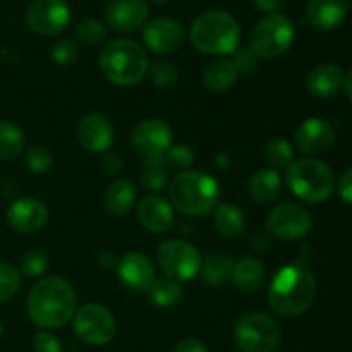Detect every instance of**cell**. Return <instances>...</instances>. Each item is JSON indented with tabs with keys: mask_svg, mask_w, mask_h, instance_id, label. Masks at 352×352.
Wrapping results in <instances>:
<instances>
[{
	"mask_svg": "<svg viewBox=\"0 0 352 352\" xmlns=\"http://www.w3.org/2000/svg\"><path fill=\"white\" fill-rule=\"evenodd\" d=\"M315 298V275L305 260L282 267L274 275L268 287V305L272 311L285 318L308 311Z\"/></svg>",
	"mask_w": 352,
	"mask_h": 352,
	"instance_id": "cell-1",
	"label": "cell"
},
{
	"mask_svg": "<svg viewBox=\"0 0 352 352\" xmlns=\"http://www.w3.org/2000/svg\"><path fill=\"white\" fill-rule=\"evenodd\" d=\"M76 309L78 299L74 289L57 275L40 278L28 296V315L40 329H60L71 322Z\"/></svg>",
	"mask_w": 352,
	"mask_h": 352,
	"instance_id": "cell-2",
	"label": "cell"
},
{
	"mask_svg": "<svg viewBox=\"0 0 352 352\" xmlns=\"http://www.w3.org/2000/svg\"><path fill=\"white\" fill-rule=\"evenodd\" d=\"M168 198L172 208L184 215H206L219 205L220 186L205 172L184 170L168 184Z\"/></svg>",
	"mask_w": 352,
	"mask_h": 352,
	"instance_id": "cell-3",
	"label": "cell"
},
{
	"mask_svg": "<svg viewBox=\"0 0 352 352\" xmlns=\"http://www.w3.org/2000/svg\"><path fill=\"white\" fill-rule=\"evenodd\" d=\"M98 64L102 74L116 86L138 85L150 69L146 50L127 38L109 41L100 52Z\"/></svg>",
	"mask_w": 352,
	"mask_h": 352,
	"instance_id": "cell-4",
	"label": "cell"
},
{
	"mask_svg": "<svg viewBox=\"0 0 352 352\" xmlns=\"http://www.w3.org/2000/svg\"><path fill=\"white\" fill-rule=\"evenodd\" d=\"M189 38L195 48L203 54L229 55L239 48L241 28L229 12L208 10L196 17Z\"/></svg>",
	"mask_w": 352,
	"mask_h": 352,
	"instance_id": "cell-5",
	"label": "cell"
},
{
	"mask_svg": "<svg viewBox=\"0 0 352 352\" xmlns=\"http://www.w3.org/2000/svg\"><path fill=\"white\" fill-rule=\"evenodd\" d=\"M285 182L296 198L309 205L327 201L332 196L336 186L332 168L315 158H305L289 165Z\"/></svg>",
	"mask_w": 352,
	"mask_h": 352,
	"instance_id": "cell-6",
	"label": "cell"
},
{
	"mask_svg": "<svg viewBox=\"0 0 352 352\" xmlns=\"http://www.w3.org/2000/svg\"><path fill=\"white\" fill-rule=\"evenodd\" d=\"M296 40V26L282 14H268L258 21L250 33L248 48L258 58H275L284 55Z\"/></svg>",
	"mask_w": 352,
	"mask_h": 352,
	"instance_id": "cell-7",
	"label": "cell"
},
{
	"mask_svg": "<svg viewBox=\"0 0 352 352\" xmlns=\"http://www.w3.org/2000/svg\"><path fill=\"white\" fill-rule=\"evenodd\" d=\"M234 340L241 352H274L280 342V327L263 311L246 313L236 322Z\"/></svg>",
	"mask_w": 352,
	"mask_h": 352,
	"instance_id": "cell-8",
	"label": "cell"
},
{
	"mask_svg": "<svg viewBox=\"0 0 352 352\" xmlns=\"http://www.w3.org/2000/svg\"><path fill=\"white\" fill-rule=\"evenodd\" d=\"M158 263L168 278L186 282L195 278L201 272L203 258L188 241L168 239L158 248Z\"/></svg>",
	"mask_w": 352,
	"mask_h": 352,
	"instance_id": "cell-9",
	"label": "cell"
},
{
	"mask_svg": "<svg viewBox=\"0 0 352 352\" xmlns=\"http://www.w3.org/2000/svg\"><path fill=\"white\" fill-rule=\"evenodd\" d=\"M72 318L74 333L88 346H105L116 337V318L105 306L85 305L76 309Z\"/></svg>",
	"mask_w": 352,
	"mask_h": 352,
	"instance_id": "cell-10",
	"label": "cell"
},
{
	"mask_svg": "<svg viewBox=\"0 0 352 352\" xmlns=\"http://www.w3.org/2000/svg\"><path fill=\"white\" fill-rule=\"evenodd\" d=\"M311 230V215L296 203H280L268 213L267 232L280 241H299Z\"/></svg>",
	"mask_w": 352,
	"mask_h": 352,
	"instance_id": "cell-11",
	"label": "cell"
},
{
	"mask_svg": "<svg viewBox=\"0 0 352 352\" xmlns=\"http://www.w3.org/2000/svg\"><path fill=\"white\" fill-rule=\"evenodd\" d=\"M71 7L65 0H33L28 7L26 21L30 28L43 36H55L71 23Z\"/></svg>",
	"mask_w": 352,
	"mask_h": 352,
	"instance_id": "cell-12",
	"label": "cell"
},
{
	"mask_svg": "<svg viewBox=\"0 0 352 352\" xmlns=\"http://www.w3.org/2000/svg\"><path fill=\"white\" fill-rule=\"evenodd\" d=\"M131 143L134 150L143 157V160L164 158L168 148L172 146V131L164 120L144 119L134 126Z\"/></svg>",
	"mask_w": 352,
	"mask_h": 352,
	"instance_id": "cell-13",
	"label": "cell"
},
{
	"mask_svg": "<svg viewBox=\"0 0 352 352\" xmlns=\"http://www.w3.org/2000/svg\"><path fill=\"white\" fill-rule=\"evenodd\" d=\"M184 28L170 17H157L144 24V47L157 55H167L179 50L184 43Z\"/></svg>",
	"mask_w": 352,
	"mask_h": 352,
	"instance_id": "cell-14",
	"label": "cell"
},
{
	"mask_svg": "<svg viewBox=\"0 0 352 352\" xmlns=\"http://www.w3.org/2000/svg\"><path fill=\"white\" fill-rule=\"evenodd\" d=\"M117 277L124 287L133 292H148L157 280L151 260L138 251L126 253L117 261Z\"/></svg>",
	"mask_w": 352,
	"mask_h": 352,
	"instance_id": "cell-15",
	"label": "cell"
},
{
	"mask_svg": "<svg viewBox=\"0 0 352 352\" xmlns=\"http://www.w3.org/2000/svg\"><path fill=\"white\" fill-rule=\"evenodd\" d=\"M294 141L299 151L316 157V155L327 153L332 148L333 141H336V129L329 120L311 117L298 127Z\"/></svg>",
	"mask_w": 352,
	"mask_h": 352,
	"instance_id": "cell-16",
	"label": "cell"
},
{
	"mask_svg": "<svg viewBox=\"0 0 352 352\" xmlns=\"http://www.w3.org/2000/svg\"><path fill=\"white\" fill-rule=\"evenodd\" d=\"M112 120L103 113H88L78 124V141L89 153H105L113 143Z\"/></svg>",
	"mask_w": 352,
	"mask_h": 352,
	"instance_id": "cell-17",
	"label": "cell"
},
{
	"mask_svg": "<svg viewBox=\"0 0 352 352\" xmlns=\"http://www.w3.org/2000/svg\"><path fill=\"white\" fill-rule=\"evenodd\" d=\"M148 12L150 9L144 0H110L105 19L117 33H131L146 23Z\"/></svg>",
	"mask_w": 352,
	"mask_h": 352,
	"instance_id": "cell-18",
	"label": "cell"
},
{
	"mask_svg": "<svg viewBox=\"0 0 352 352\" xmlns=\"http://www.w3.org/2000/svg\"><path fill=\"white\" fill-rule=\"evenodd\" d=\"M47 220V206L36 198H19L7 210V222L21 234L38 232L43 229Z\"/></svg>",
	"mask_w": 352,
	"mask_h": 352,
	"instance_id": "cell-19",
	"label": "cell"
},
{
	"mask_svg": "<svg viewBox=\"0 0 352 352\" xmlns=\"http://www.w3.org/2000/svg\"><path fill=\"white\" fill-rule=\"evenodd\" d=\"M138 219L148 232L164 234L174 226V208L165 198L151 195L138 205Z\"/></svg>",
	"mask_w": 352,
	"mask_h": 352,
	"instance_id": "cell-20",
	"label": "cell"
},
{
	"mask_svg": "<svg viewBox=\"0 0 352 352\" xmlns=\"http://www.w3.org/2000/svg\"><path fill=\"white\" fill-rule=\"evenodd\" d=\"M349 12L347 0H309L306 17L316 30L332 31L339 28Z\"/></svg>",
	"mask_w": 352,
	"mask_h": 352,
	"instance_id": "cell-21",
	"label": "cell"
},
{
	"mask_svg": "<svg viewBox=\"0 0 352 352\" xmlns=\"http://www.w3.org/2000/svg\"><path fill=\"white\" fill-rule=\"evenodd\" d=\"M306 88L315 98L329 100L344 88V72L336 64H322L313 69L306 79Z\"/></svg>",
	"mask_w": 352,
	"mask_h": 352,
	"instance_id": "cell-22",
	"label": "cell"
},
{
	"mask_svg": "<svg viewBox=\"0 0 352 352\" xmlns=\"http://www.w3.org/2000/svg\"><path fill=\"white\" fill-rule=\"evenodd\" d=\"M136 201V186L129 179H116L103 195V206L110 215H126Z\"/></svg>",
	"mask_w": 352,
	"mask_h": 352,
	"instance_id": "cell-23",
	"label": "cell"
},
{
	"mask_svg": "<svg viewBox=\"0 0 352 352\" xmlns=\"http://www.w3.org/2000/svg\"><path fill=\"white\" fill-rule=\"evenodd\" d=\"M248 191L253 201L268 205L275 201L282 192V177L275 168H260L254 172L248 184Z\"/></svg>",
	"mask_w": 352,
	"mask_h": 352,
	"instance_id": "cell-24",
	"label": "cell"
},
{
	"mask_svg": "<svg viewBox=\"0 0 352 352\" xmlns=\"http://www.w3.org/2000/svg\"><path fill=\"white\" fill-rule=\"evenodd\" d=\"M239 72L232 58H220L212 62L203 72V85L212 93H226L237 82Z\"/></svg>",
	"mask_w": 352,
	"mask_h": 352,
	"instance_id": "cell-25",
	"label": "cell"
},
{
	"mask_svg": "<svg viewBox=\"0 0 352 352\" xmlns=\"http://www.w3.org/2000/svg\"><path fill=\"white\" fill-rule=\"evenodd\" d=\"M232 282L241 292L253 294L260 291L265 282V268L260 260L253 256H244L234 265Z\"/></svg>",
	"mask_w": 352,
	"mask_h": 352,
	"instance_id": "cell-26",
	"label": "cell"
},
{
	"mask_svg": "<svg viewBox=\"0 0 352 352\" xmlns=\"http://www.w3.org/2000/svg\"><path fill=\"white\" fill-rule=\"evenodd\" d=\"M234 260L229 254L212 253L203 260L201 265V277L208 285H226L227 282L232 280L234 274Z\"/></svg>",
	"mask_w": 352,
	"mask_h": 352,
	"instance_id": "cell-27",
	"label": "cell"
},
{
	"mask_svg": "<svg viewBox=\"0 0 352 352\" xmlns=\"http://www.w3.org/2000/svg\"><path fill=\"white\" fill-rule=\"evenodd\" d=\"M213 222H215L220 236L234 239V237H239L244 232L246 217L237 206L223 203V205H219L215 208V220Z\"/></svg>",
	"mask_w": 352,
	"mask_h": 352,
	"instance_id": "cell-28",
	"label": "cell"
},
{
	"mask_svg": "<svg viewBox=\"0 0 352 352\" xmlns=\"http://www.w3.org/2000/svg\"><path fill=\"white\" fill-rule=\"evenodd\" d=\"M182 298H184V289H182L181 282L168 277L155 280V284L148 291V299L151 305L158 306V308H172V306L179 305Z\"/></svg>",
	"mask_w": 352,
	"mask_h": 352,
	"instance_id": "cell-29",
	"label": "cell"
},
{
	"mask_svg": "<svg viewBox=\"0 0 352 352\" xmlns=\"http://www.w3.org/2000/svg\"><path fill=\"white\" fill-rule=\"evenodd\" d=\"M24 150V133L9 120H0V160H12Z\"/></svg>",
	"mask_w": 352,
	"mask_h": 352,
	"instance_id": "cell-30",
	"label": "cell"
},
{
	"mask_svg": "<svg viewBox=\"0 0 352 352\" xmlns=\"http://www.w3.org/2000/svg\"><path fill=\"white\" fill-rule=\"evenodd\" d=\"M141 186L148 191L158 192L167 188L168 172L165 168L164 158H151V160H143V174H141Z\"/></svg>",
	"mask_w": 352,
	"mask_h": 352,
	"instance_id": "cell-31",
	"label": "cell"
},
{
	"mask_svg": "<svg viewBox=\"0 0 352 352\" xmlns=\"http://www.w3.org/2000/svg\"><path fill=\"white\" fill-rule=\"evenodd\" d=\"M265 157L272 167L277 168H287L296 162L294 148L287 140H282V138H274L265 144Z\"/></svg>",
	"mask_w": 352,
	"mask_h": 352,
	"instance_id": "cell-32",
	"label": "cell"
},
{
	"mask_svg": "<svg viewBox=\"0 0 352 352\" xmlns=\"http://www.w3.org/2000/svg\"><path fill=\"white\" fill-rule=\"evenodd\" d=\"M50 268V260L43 251H28L21 256L19 274L26 277H43Z\"/></svg>",
	"mask_w": 352,
	"mask_h": 352,
	"instance_id": "cell-33",
	"label": "cell"
},
{
	"mask_svg": "<svg viewBox=\"0 0 352 352\" xmlns=\"http://www.w3.org/2000/svg\"><path fill=\"white\" fill-rule=\"evenodd\" d=\"M21 285V274L14 265L0 261V305L10 301Z\"/></svg>",
	"mask_w": 352,
	"mask_h": 352,
	"instance_id": "cell-34",
	"label": "cell"
},
{
	"mask_svg": "<svg viewBox=\"0 0 352 352\" xmlns=\"http://www.w3.org/2000/svg\"><path fill=\"white\" fill-rule=\"evenodd\" d=\"M50 57L58 67H71L78 60V45L71 38L57 40L50 48Z\"/></svg>",
	"mask_w": 352,
	"mask_h": 352,
	"instance_id": "cell-35",
	"label": "cell"
},
{
	"mask_svg": "<svg viewBox=\"0 0 352 352\" xmlns=\"http://www.w3.org/2000/svg\"><path fill=\"white\" fill-rule=\"evenodd\" d=\"M54 164V155L45 144H33L26 151V165L34 174H45Z\"/></svg>",
	"mask_w": 352,
	"mask_h": 352,
	"instance_id": "cell-36",
	"label": "cell"
},
{
	"mask_svg": "<svg viewBox=\"0 0 352 352\" xmlns=\"http://www.w3.org/2000/svg\"><path fill=\"white\" fill-rule=\"evenodd\" d=\"M150 72V79L155 86L158 88H170L177 82L179 79V71L172 62L167 60H158L153 65H150L148 69Z\"/></svg>",
	"mask_w": 352,
	"mask_h": 352,
	"instance_id": "cell-37",
	"label": "cell"
},
{
	"mask_svg": "<svg viewBox=\"0 0 352 352\" xmlns=\"http://www.w3.org/2000/svg\"><path fill=\"white\" fill-rule=\"evenodd\" d=\"M79 40L86 45H100L105 41L107 38V28L103 26V23L100 21L91 19V17H86L81 23L78 24V30H76Z\"/></svg>",
	"mask_w": 352,
	"mask_h": 352,
	"instance_id": "cell-38",
	"label": "cell"
},
{
	"mask_svg": "<svg viewBox=\"0 0 352 352\" xmlns=\"http://www.w3.org/2000/svg\"><path fill=\"white\" fill-rule=\"evenodd\" d=\"M164 162L167 167L177 168V170L184 172L189 170L192 164H195V153L186 144H172L164 155Z\"/></svg>",
	"mask_w": 352,
	"mask_h": 352,
	"instance_id": "cell-39",
	"label": "cell"
},
{
	"mask_svg": "<svg viewBox=\"0 0 352 352\" xmlns=\"http://www.w3.org/2000/svg\"><path fill=\"white\" fill-rule=\"evenodd\" d=\"M232 62L236 65L237 72L243 74H251L258 69V57L250 50V48H237L232 54Z\"/></svg>",
	"mask_w": 352,
	"mask_h": 352,
	"instance_id": "cell-40",
	"label": "cell"
},
{
	"mask_svg": "<svg viewBox=\"0 0 352 352\" xmlns=\"http://www.w3.org/2000/svg\"><path fill=\"white\" fill-rule=\"evenodd\" d=\"M33 349L34 352H62V344L54 333L43 330L34 336Z\"/></svg>",
	"mask_w": 352,
	"mask_h": 352,
	"instance_id": "cell-41",
	"label": "cell"
},
{
	"mask_svg": "<svg viewBox=\"0 0 352 352\" xmlns=\"http://www.w3.org/2000/svg\"><path fill=\"white\" fill-rule=\"evenodd\" d=\"M337 191H339V196L344 201L352 205V167L347 168L342 174L339 186H337Z\"/></svg>",
	"mask_w": 352,
	"mask_h": 352,
	"instance_id": "cell-42",
	"label": "cell"
},
{
	"mask_svg": "<svg viewBox=\"0 0 352 352\" xmlns=\"http://www.w3.org/2000/svg\"><path fill=\"white\" fill-rule=\"evenodd\" d=\"M174 352H208L206 346L196 339H182L174 347Z\"/></svg>",
	"mask_w": 352,
	"mask_h": 352,
	"instance_id": "cell-43",
	"label": "cell"
},
{
	"mask_svg": "<svg viewBox=\"0 0 352 352\" xmlns=\"http://www.w3.org/2000/svg\"><path fill=\"white\" fill-rule=\"evenodd\" d=\"M103 170L112 175L119 174L122 170V158L117 157L116 153H107L105 160H103Z\"/></svg>",
	"mask_w": 352,
	"mask_h": 352,
	"instance_id": "cell-44",
	"label": "cell"
},
{
	"mask_svg": "<svg viewBox=\"0 0 352 352\" xmlns=\"http://www.w3.org/2000/svg\"><path fill=\"white\" fill-rule=\"evenodd\" d=\"M282 2L284 0H254V6H256V9L263 10V12L275 14L282 7Z\"/></svg>",
	"mask_w": 352,
	"mask_h": 352,
	"instance_id": "cell-45",
	"label": "cell"
},
{
	"mask_svg": "<svg viewBox=\"0 0 352 352\" xmlns=\"http://www.w3.org/2000/svg\"><path fill=\"white\" fill-rule=\"evenodd\" d=\"M117 261L119 260L113 256L112 251H102V253L98 254V263L102 265V267L110 268V267H113V265H117Z\"/></svg>",
	"mask_w": 352,
	"mask_h": 352,
	"instance_id": "cell-46",
	"label": "cell"
},
{
	"mask_svg": "<svg viewBox=\"0 0 352 352\" xmlns=\"http://www.w3.org/2000/svg\"><path fill=\"white\" fill-rule=\"evenodd\" d=\"M344 91H346V96L352 103V67L347 71V74H344Z\"/></svg>",
	"mask_w": 352,
	"mask_h": 352,
	"instance_id": "cell-47",
	"label": "cell"
},
{
	"mask_svg": "<svg viewBox=\"0 0 352 352\" xmlns=\"http://www.w3.org/2000/svg\"><path fill=\"white\" fill-rule=\"evenodd\" d=\"M151 2H153V3H165V2H168V0H151Z\"/></svg>",
	"mask_w": 352,
	"mask_h": 352,
	"instance_id": "cell-48",
	"label": "cell"
},
{
	"mask_svg": "<svg viewBox=\"0 0 352 352\" xmlns=\"http://www.w3.org/2000/svg\"><path fill=\"white\" fill-rule=\"evenodd\" d=\"M2 333H3V325H2V322H0V337H2Z\"/></svg>",
	"mask_w": 352,
	"mask_h": 352,
	"instance_id": "cell-49",
	"label": "cell"
}]
</instances>
